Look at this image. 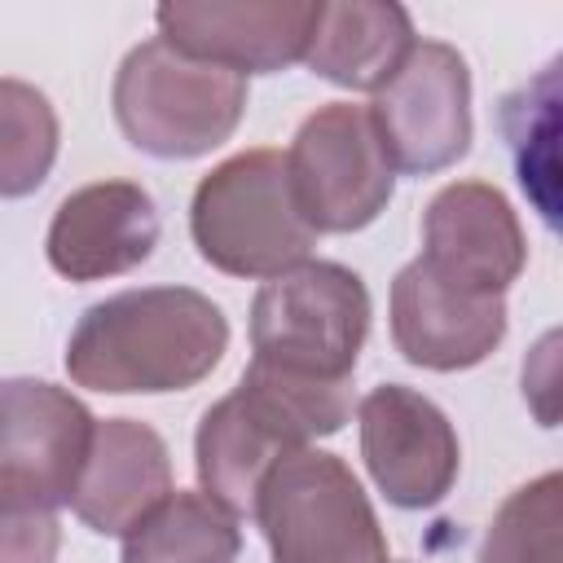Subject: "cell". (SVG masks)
Returning <instances> with one entry per match:
<instances>
[{"mask_svg":"<svg viewBox=\"0 0 563 563\" xmlns=\"http://www.w3.org/2000/svg\"><path fill=\"white\" fill-rule=\"evenodd\" d=\"M229 347L224 312L189 286H141L92 303L66 343L75 387L158 396L198 387Z\"/></svg>","mask_w":563,"mask_h":563,"instance_id":"1","label":"cell"},{"mask_svg":"<svg viewBox=\"0 0 563 563\" xmlns=\"http://www.w3.org/2000/svg\"><path fill=\"white\" fill-rule=\"evenodd\" d=\"M189 233L211 268L264 282L308 264L317 246L277 150H242L211 167L194 189Z\"/></svg>","mask_w":563,"mask_h":563,"instance_id":"2","label":"cell"},{"mask_svg":"<svg viewBox=\"0 0 563 563\" xmlns=\"http://www.w3.org/2000/svg\"><path fill=\"white\" fill-rule=\"evenodd\" d=\"M119 132L154 158H198L224 145L246 110V79L185 57L158 35L136 44L114 75Z\"/></svg>","mask_w":563,"mask_h":563,"instance_id":"3","label":"cell"},{"mask_svg":"<svg viewBox=\"0 0 563 563\" xmlns=\"http://www.w3.org/2000/svg\"><path fill=\"white\" fill-rule=\"evenodd\" d=\"M255 523L273 563H387L383 523L339 453L295 449L260 484Z\"/></svg>","mask_w":563,"mask_h":563,"instance_id":"4","label":"cell"},{"mask_svg":"<svg viewBox=\"0 0 563 563\" xmlns=\"http://www.w3.org/2000/svg\"><path fill=\"white\" fill-rule=\"evenodd\" d=\"M365 334L369 290L334 260H308L282 277H268L251 299V361L286 374L347 383Z\"/></svg>","mask_w":563,"mask_h":563,"instance_id":"5","label":"cell"},{"mask_svg":"<svg viewBox=\"0 0 563 563\" xmlns=\"http://www.w3.org/2000/svg\"><path fill=\"white\" fill-rule=\"evenodd\" d=\"M290 194L317 233L374 224L396 189V167L378 141L369 106L330 101L312 110L286 150Z\"/></svg>","mask_w":563,"mask_h":563,"instance_id":"6","label":"cell"},{"mask_svg":"<svg viewBox=\"0 0 563 563\" xmlns=\"http://www.w3.org/2000/svg\"><path fill=\"white\" fill-rule=\"evenodd\" d=\"M369 119L396 172L431 176L471 150V70L453 44L413 40L400 70L374 92Z\"/></svg>","mask_w":563,"mask_h":563,"instance_id":"7","label":"cell"},{"mask_svg":"<svg viewBox=\"0 0 563 563\" xmlns=\"http://www.w3.org/2000/svg\"><path fill=\"white\" fill-rule=\"evenodd\" d=\"M97 418L44 378L0 383V493L44 510L70 506Z\"/></svg>","mask_w":563,"mask_h":563,"instance_id":"8","label":"cell"},{"mask_svg":"<svg viewBox=\"0 0 563 563\" xmlns=\"http://www.w3.org/2000/svg\"><path fill=\"white\" fill-rule=\"evenodd\" d=\"M356 422L369 479L391 506L427 510L449 497L462 466V449L453 422L435 400L413 387L383 383L361 400Z\"/></svg>","mask_w":563,"mask_h":563,"instance_id":"9","label":"cell"},{"mask_svg":"<svg viewBox=\"0 0 563 563\" xmlns=\"http://www.w3.org/2000/svg\"><path fill=\"white\" fill-rule=\"evenodd\" d=\"M321 0H167L158 40L233 75H273L303 62Z\"/></svg>","mask_w":563,"mask_h":563,"instance_id":"10","label":"cell"},{"mask_svg":"<svg viewBox=\"0 0 563 563\" xmlns=\"http://www.w3.org/2000/svg\"><path fill=\"white\" fill-rule=\"evenodd\" d=\"M418 260L449 286L471 295H506L523 273L528 242L501 189L484 180H457L427 202Z\"/></svg>","mask_w":563,"mask_h":563,"instance_id":"11","label":"cell"},{"mask_svg":"<svg viewBox=\"0 0 563 563\" xmlns=\"http://www.w3.org/2000/svg\"><path fill=\"white\" fill-rule=\"evenodd\" d=\"M506 339V295H471L409 260L391 282V343L409 365L453 374L488 361Z\"/></svg>","mask_w":563,"mask_h":563,"instance_id":"12","label":"cell"},{"mask_svg":"<svg viewBox=\"0 0 563 563\" xmlns=\"http://www.w3.org/2000/svg\"><path fill=\"white\" fill-rule=\"evenodd\" d=\"M158 246V207L136 180H97L62 198L48 224V264L66 282H106L141 268Z\"/></svg>","mask_w":563,"mask_h":563,"instance_id":"13","label":"cell"},{"mask_svg":"<svg viewBox=\"0 0 563 563\" xmlns=\"http://www.w3.org/2000/svg\"><path fill=\"white\" fill-rule=\"evenodd\" d=\"M172 493V457L154 427L106 418L92 427L70 510L101 537H128Z\"/></svg>","mask_w":563,"mask_h":563,"instance_id":"14","label":"cell"},{"mask_svg":"<svg viewBox=\"0 0 563 563\" xmlns=\"http://www.w3.org/2000/svg\"><path fill=\"white\" fill-rule=\"evenodd\" d=\"M295 449L303 444L282 427V418L268 413L246 387H233L198 422L194 435L198 484L229 515H251L264 475Z\"/></svg>","mask_w":563,"mask_h":563,"instance_id":"15","label":"cell"},{"mask_svg":"<svg viewBox=\"0 0 563 563\" xmlns=\"http://www.w3.org/2000/svg\"><path fill=\"white\" fill-rule=\"evenodd\" d=\"M413 48V18L391 0H321L303 66L339 88L378 92Z\"/></svg>","mask_w":563,"mask_h":563,"instance_id":"16","label":"cell"},{"mask_svg":"<svg viewBox=\"0 0 563 563\" xmlns=\"http://www.w3.org/2000/svg\"><path fill=\"white\" fill-rule=\"evenodd\" d=\"M242 528L207 493H167L128 537L123 563H238Z\"/></svg>","mask_w":563,"mask_h":563,"instance_id":"17","label":"cell"},{"mask_svg":"<svg viewBox=\"0 0 563 563\" xmlns=\"http://www.w3.org/2000/svg\"><path fill=\"white\" fill-rule=\"evenodd\" d=\"M57 110L35 84L0 79V198L35 194L57 163Z\"/></svg>","mask_w":563,"mask_h":563,"instance_id":"18","label":"cell"},{"mask_svg":"<svg viewBox=\"0 0 563 563\" xmlns=\"http://www.w3.org/2000/svg\"><path fill=\"white\" fill-rule=\"evenodd\" d=\"M559 559H563V475L545 471L497 506L475 563H559Z\"/></svg>","mask_w":563,"mask_h":563,"instance_id":"19","label":"cell"},{"mask_svg":"<svg viewBox=\"0 0 563 563\" xmlns=\"http://www.w3.org/2000/svg\"><path fill=\"white\" fill-rule=\"evenodd\" d=\"M62 545L57 510L0 493V563H53Z\"/></svg>","mask_w":563,"mask_h":563,"instance_id":"20","label":"cell"}]
</instances>
